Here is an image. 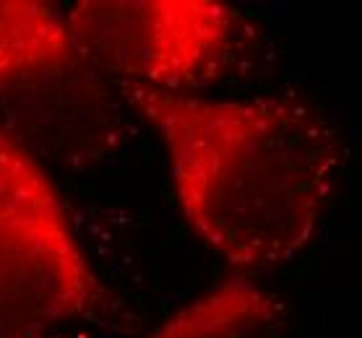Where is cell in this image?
Here are the masks:
<instances>
[{
    "mask_svg": "<svg viewBox=\"0 0 362 338\" xmlns=\"http://www.w3.org/2000/svg\"><path fill=\"white\" fill-rule=\"evenodd\" d=\"M0 123L37 162L89 169L120 146L125 120L112 81L37 0H0Z\"/></svg>",
    "mask_w": 362,
    "mask_h": 338,
    "instance_id": "cell-2",
    "label": "cell"
},
{
    "mask_svg": "<svg viewBox=\"0 0 362 338\" xmlns=\"http://www.w3.org/2000/svg\"><path fill=\"white\" fill-rule=\"evenodd\" d=\"M284 307L258 284L224 281L146 338H281Z\"/></svg>",
    "mask_w": 362,
    "mask_h": 338,
    "instance_id": "cell-5",
    "label": "cell"
},
{
    "mask_svg": "<svg viewBox=\"0 0 362 338\" xmlns=\"http://www.w3.org/2000/svg\"><path fill=\"white\" fill-rule=\"evenodd\" d=\"M6 208H63L47 174L0 123V211Z\"/></svg>",
    "mask_w": 362,
    "mask_h": 338,
    "instance_id": "cell-6",
    "label": "cell"
},
{
    "mask_svg": "<svg viewBox=\"0 0 362 338\" xmlns=\"http://www.w3.org/2000/svg\"><path fill=\"white\" fill-rule=\"evenodd\" d=\"M45 338H47V336H45Z\"/></svg>",
    "mask_w": 362,
    "mask_h": 338,
    "instance_id": "cell-7",
    "label": "cell"
},
{
    "mask_svg": "<svg viewBox=\"0 0 362 338\" xmlns=\"http://www.w3.org/2000/svg\"><path fill=\"white\" fill-rule=\"evenodd\" d=\"M66 24L107 81L167 94L214 81L243 37L240 13L216 0H81Z\"/></svg>",
    "mask_w": 362,
    "mask_h": 338,
    "instance_id": "cell-3",
    "label": "cell"
},
{
    "mask_svg": "<svg viewBox=\"0 0 362 338\" xmlns=\"http://www.w3.org/2000/svg\"><path fill=\"white\" fill-rule=\"evenodd\" d=\"M97 294L63 208L0 211V338H45Z\"/></svg>",
    "mask_w": 362,
    "mask_h": 338,
    "instance_id": "cell-4",
    "label": "cell"
},
{
    "mask_svg": "<svg viewBox=\"0 0 362 338\" xmlns=\"http://www.w3.org/2000/svg\"><path fill=\"white\" fill-rule=\"evenodd\" d=\"M117 91L159 133L182 214L227 263L276 268L308 248L344 162L337 128L313 104Z\"/></svg>",
    "mask_w": 362,
    "mask_h": 338,
    "instance_id": "cell-1",
    "label": "cell"
}]
</instances>
